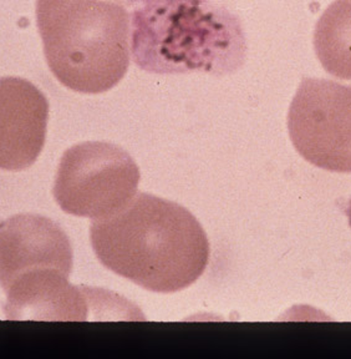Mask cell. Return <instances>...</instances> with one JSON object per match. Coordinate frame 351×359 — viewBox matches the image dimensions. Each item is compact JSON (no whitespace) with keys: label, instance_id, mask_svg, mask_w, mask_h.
Wrapping results in <instances>:
<instances>
[{"label":"cell","instance_id":"6da1fadb","mask_svg":"<svg viewBox=\"0 0 351 359\" xmlns=\"http://www.w3.org/2000/svg\"><path fill=\"white\" fill-rule=\"evenodd\" d=\"M90 240L107 269L157 293L193 285L211 253L206 232L187 208L144 192L117 212L94 219Z\"/></svg>","mask_w":351,"mask_h":359},{"label":"cell","instance_id":"7a4b0ae2","mask_svg":"<svg viewBox=\"0 0 351 359\" xmlns=\"http://www.w3.org/2000/svg\"><path fill=\"white\" fill-rule=\"evenodd\" d=\"M132 57L149 73L223 75L243 64L240 22L209 0H130Z\"/></svg>","mask_w":351,"mask_h":359},{"label":"cell","instance_id":"3957f363","mask_svg":"<svg viewBox=\"0 0 351 359\" xmlns=\"http://www.w3.org/2000/svg\"><path fill=\"white\" fill-rule=\"evenodd\" d=\"M36 24L48 67L83 94L115 88L130 65L128 9L111 0H36Z\"/></svg>","mask_w":351,"mask_h":359},{"label":"cell","instance_id":"277c9868","mask_svg":"<svg viewBox=\"0 0 351 359\" xmlns=\"http://www.w3.org/2000/svg\"><path fill=\"white\" fill-rule=\"evenodd\" d=\"M73 247L59 224L40 215L0 222V286L8 318L84 320L85 302L69 283Z\"/></svg>","mask_w":351,"mask_h":359},{"label":"cell","instance_id":"5b68a950","mask_svg":"<svg viewBox=\"0 0 351 359\" xmlns=\"http://www.w3.org/2000/svg\"><path fill=\"white\" fill-rule=\"evenodd\" d=\"M139 179V166L120 146L88 141L64 152L53 191L62 211L97 219L125 208Z\"/></svg>","mask_w":351,"mask_h":359},{"label":"cell","instance_id":"8992f818","mask_svg":"<svg viewBox=\"0 0 351 359\" xmlns=\"http://www.w3.org/2000/svg\"><path fill=\"white\" fill-rule=\"evenodd\" d=\"M290 140L304 160L331 172H351V85L304 78L288 114Z\"/></svg>","mask_w":351,"mask_h":359},{"label":"cell","instance_id":"52a82bcc","mask_svg":"<svg viewBox=\"0 0 351 359\" xmlns=\"http://www.w3.org/2000/svg\"><path fill=\"white\" fill-rule=\"evenodd\" d=\"M49 101L33 83L0 78V170L22 171L44 147Z\"/></svg>","mask_w":351,"mask_h":359},{"label":"cell","instance_id":"ba28073f","mask_svg":"<svg viewBox=\"0 0 351 359\" xmlns=\"http://www.w3.org/2000/svg\"><path fill=\"white\" fill-rule=\"evenodd\" d=\"M314 49L326 73L351 80V0H335L314 30Z\"/></svg>","mask_w":351,"mask_h":359},{"label":"cell","instance_id":"9c48e42d","mask_svg":"<svg viewBox=\"0 0 351 359\" xmlns=\"http://www.w3.org/2000/svg\"><path fill=\"white\" fill-rule=\"evenodd\" d=\"M346 215H347V219H349V224H350L351 227V198L350 201H349V206H347V210H346Z\"/></svg>","mask_w":351,"mask_h":359}]
</instances>
